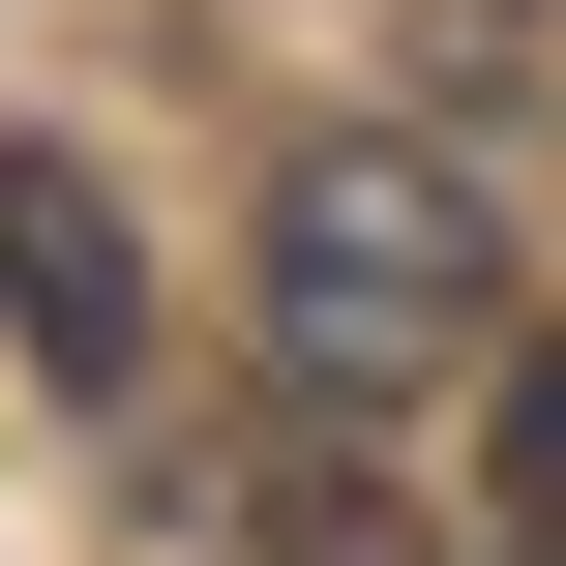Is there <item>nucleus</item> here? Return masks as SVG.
I'll list each match as a JSON object with an SVG mask.
<instances>
[{
    "mask_svg": "<svg viewBox=\"0 0 566 566\" xmlns=\"http://www.w3.org/2000/svg\"><path fill=\"white\" fill-rule=\"evenodd\" d=\"M269 358H298V418L507 388V358H537V328H507V209H478L448 149H298V179H269Z\"/></svg>",
    "mask_w": 566,
    "mask_h": 566,
    "instance_id": "obj_1",
    "label": "nucleus"
},
{
    "mask_svg": "<svg viewBox=\"0 0 566 566\" xmlns=\"http://www.w3.org/2000/svg\"><path fill=\"white\" fill-rule=\"evenodd\" d=\"M0 328H30V388H149V239L90 149H0Z\"/></svg>",
    "mask_w": 566,
    "mask_h": 566,
    "instance_id": "obj_2",
    "label": "nucleus"
},
{
    "mask_svg": "<svg viewBox=\"0 0 566 566\" xmlns=\"http://www.w3.org/2000/svg\"><path fill=\"white\" fill-rule=\"evenodd\" d=\"M478 537H507V566H566V328L478 388Z\"/></svg>",
    "mask_w": 566,
    "mask_h": 566,
    "instance_id": "obj_3",
    "label": "nucleus"
},
{
    "mask_svg": "<svg viewBox=\"0 0 566 566\" xmlns=\"http://www.w3.org/2000/svg\"><path fill=\"white\" fill-rule=\"evenodd\" d=\"M239 537H269V566H448L388 478H328V448H298V478H239Z\"/></svg>",
    "mask_w": 566,
    "mask_h": 566,
    "instance_id": "obj_4",
    "label": "nucleus"
}]
</instances>
